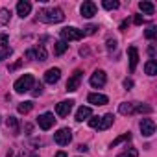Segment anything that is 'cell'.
Returning a JSON list of instances; mask_svg holds the SVG:
<instances>
[{"label": "cell", "mask_w": 157, "mask_h": 157, "mask_svg": "<svg viewBox=\"0 0 157 157\" xmlns=\"http://www.w3.org/2000/svg\"><path fill=\"white\" fill-rule=\"evenodd\" d=\"M128 54H129V70L133 72V70L137 68V63H139V50H137L135 46H129Z\"/></svg>", "instance_id": "5bb4252c"}, {"label": "cell", "mask_w": 157, "mask_h": 157, "mask_svg": "<svg viewBox=\"0 0 157 157\" xmlns=\"http://www.w3.org/2000/svg\"><path fill=\"white\" fill-rule=\"evenodd\" d=\"M30 157H39V155H30Z\"/></svg>", "instance_id": "60d3db41"}, {"label": "cell", "mask_w": 157, "mask_h": 157, "mask_svg": "<svg viewBox=\"0 0 157 157\" xmlns=\"http://www.w3.org/2000/svg\"><path fill=\"white\" fill-rule=\"evenodd\" d=\"M21 65H22V61H17L15 65H11V67H10V70H15V68H19Z\"/></svg>", "instance_id": "74e56055"}, {"label": "cell", "mask_w": 157, "mask_h": 157, "mask_svg": "<svg viewBox=\"0 0 157 157\" xmlns=\"http://www.w3.org/2000/svg\"><path fill=\"white\" fill-rule=\"evenodd\" d=\"M135 111L137 113H151L153 109L150 105H146V104H135Z\"/></svg>", "instance_id": "484cf974"}, {"label": "cell", "mask_w": 157, "mask_h": 157, "mask_svg": "<svg viewBox=\"0 0 157 157\" xmlns=\"http://www.w3.org/2000/svg\"><path fill=\"white\" fill-rule=\"evenodd\" d=\"M122 157H139V151H137L135 148H128V150L122 153Z\"/></svg>", "instance_id": "83f0119b"}, {"label": "cell", "mask_w": 157, "mask_h": 157, "mask_svg": "<svg viewBox=\"0 0 157 157\" xmlns=\"http://www.w3.org/2000/svg\"><path fill=\"white\" fill-rule=\"evenodd\" d=\"M72 107H74V100H63V102L57 104L56 113H57L59 117H68V113L72 111Z\"/></svg>", "instance_id": "ba28073f"}, {"label": "cell", "mask_w": 157, "mask_h": 157, "mask_svg": "<svg viewBox=\"0 0 157 157\" xmlns=\"http://www.w3.org/2000/svg\"><path fill=\"white\" fill-rule=\"evenodd\" d=\"M56 157H67V153H65V151H57Z\"/></svg>", "instance_id": "ab89813d"}, {"label": "cell", "mask_w": 157, "mask_h": 157, "mask_svg": "<svg viewBox=\"0 0 157 157\" xmlns=\"http://www.w3.org/2000/svg\"><path fill=\"white\" fill-rule=\"evenodd\" d=\"M6 43H8V35H0V44H4V48H6Z\"/></svg>", "instance_id": "8d00e7d4"}, {"label": "cell", "mask_w": 157, "mask_h": 157, "mask_svg": "<svg viewBox=\"0 0 157 157\" xmlns=\"http://www.w3.org/2000/svg\"><path fill=\"white\" fill-rule=\"evenodd\" d=\"M87 100H89V104H93V105H105V104H107V96H105V94H100V93H91V94L87 96Z\"/></svg>", "instance_id": "7c38bea8"}, {"label": "cell", "mask_w": 157, "mask_h": 157, "mask_svg": "<svg viewBox=\"0 0 157 157\" xmlns=\"http://www.w3.org/2000/svg\"><path fill=\"white\" fill-rule=\"evenodd\" d=\"M33 83H35V78H33L32 74H24V76H21L19 80L15 82L13 89H15L19 94H22V93H28V91L33 87Z\"/></svg>", "instance_id": "7a4b0ae2"}, {"label": "cell", "mask_w": 157, "mask_h": 157, "mask_svg": "<svg viewBox=\"0 0 157 157\" xmlns=\"http://www.w3.org/2000/svg\"><path fill=\"white\" fill-rule=\"evenodd\" d=\"M133 22H135V24H142V22H144V19H142V15H135V19H133Z\"/></svg>", "instance_id": "e575fe53"}, {"label": "cell", "mask_w": 157, "mask_h": 157, "mask_svg": "<svg viewBox=\"0 0 157 157\" xmlns=\"http://www.w3.org/2000/svg\"><path fill=\"white\" fill-rule=\"evenodd\" d=\"M91 115H93V111H91V107H83V105H82L80 109H78V111H76V120H78V122H82V120H85V118H89Z\"/></svg>", "instance_id": "2e32d148"}, {"label": "cell", "mask_w": 157, "mask_h": 157, "mask_svg": "<svg viewBox=\"0 0 157 157\" xmlns=\"http://www.w3.org/2000/svg\"><path fill=\"white\" fill-rule=\"evenodd\" d=\"M80 82H82V70H76L70 78H68V82H67V91L68 93H74L80 89Z\"/></svg>", "instance_id": "8992f818"}, {"label": "cell", "mask_w": 157, "mask_h": 157, "mask_svg": "<svg viewBox=\"0 0 157 157\" xmlns=\"http://www.w3.org/2000/svg\"><path fill=\"white\" fill-rule=\"evenodd\" d=\"M10 19H11V11H10V10H6V8H2V10H0V26L8 24V22H10Z\"/></svg>", "instance_id": "7402d4cb"}, {"label": "cell", "mask_w": 157, "mask_h": 157, "mask_svg": "<svg viewBox=\"0 0 157 157\" xmlns=\"http://www.w3.org/2000/svg\"><path fill=\"white\" fill-rule=\"evenodd\" d=\"M67 48H68V44H67L65 41H57V43L54 44V54H56V56H61V54L67 52Z\"/></svg>", "instance_id": "d6986e66"}, {"label": "cell", "mask_w": 157, "mask_h": 157, "mask_svg": "<svg viewBox=\"0 0 157 157\" xmlns=\"http://www.w3.org/2000/svg\"><path fill=\"white\" fill-rule=\"evenodd\" d=\"M96 30H98L96 26H93V24H89V26L85 28V32H83V35H93V33H94Z\"/></svg>", "instance_id": "4dcf8cb0"}, {"label": "cell", "mask_w": 157, "mask_h": 157, "mask_svg": "<svg viewBox=\"0 0 157 157\" xmlns=\"http://www.w3.org/2000/svg\"><path fill=\"white\" fill-rule=\"evenodd\" d=\"M10 56H11V48H8V46H6V48L0 50V61H4V59H6V57H10Z\"/></svg>", "instance_id": "f1b7e54d"}, {"label": "cell", "mask_w": 157, "mask_h": 157, "mask_svg": "<svg viewBox=\"0 0 157 157\" xmlns=\"http://www.w3.org/2000/svg\"><path fill=\"white\" fill-rule=\"evenodd\" d=\"M124 140H131V133L128 131V133H124V135H120V137H117L113 142H111V148H115V146H118L120 142H124Z\"/></svg>", "instance_id": "d4e9b609"}, {"label": "cell", "mask_w": 157, "mask_h": 157, "mask_svg": "<svg viewBox=\"0 0 157 157\" xmlns=\"http://www.w3.org/2000/svg\"><path fill=\"white\" fill-rule=\"evenodd\" d=\"M83 37V32L78 30L74 26H68V28H63L61 30V39L67 43V41H80Z\"/></svg>", "instance_id": "3957f363"}, {"label": "cell", "mask_w": 157, "mask_h": 157, "mask_svg": "<svg viewBox=\"0 0 157 157\" xmlns=\"http://www.w3.org/2000/svg\"><path fill=\"white\" fill-rule=\"evenodd\" d=\"M144 70H146L148 76H155V74H157V63H155V59H150V61L144 65Z\"/></svg>", "instance_id": "e0dca14e"}, {"label": "cell", "mask_w": 157, "mask_h": 157, "mask_svg": "<svg viewBox=\"0 0 157 157\" xmlns=\"http://www.w3.org/2000/svg\"><path fill=\"white\" fill-rule=\"evenodd\" d=\"M91 85L93 87H96V89H100V87H104L105 85V82H107V76H105V72L104 70H94L93 74H91Z\"/></svg>", "instance_id": "5b68a950"}, {"label": "cell", "mask_w": 157, "mask_h": 157, "mask_svg": "<svg viewBox=\"0 0 157 157\" xmlns=\"http://www.w3.org/2000/svg\"><path fill=\"white\" fill-rule=\"evenodd\" d=\"M32 94H33V96H39V94H43V85H41V83H39V85H35V89L32 91Z\"/></svg>", "instance_id": "d6a6232c"}, {"label": "cell", "mask_w": 157, "mask_h": 157, "mask_svg": "<svg viewBox=\"0 0 157 157\" xmlns=\"http://www.w3.org/2000/svg\"><path fill=\"white\" fill-rule=\"evenodd\" d=\"M6 126L13 131V133H19V120L15 117H8L6 118Z\"/></svg>", "instance_id": "44dd1931"}, {"label": "cell", "mask_w": 157, "mask_h": 157, "mask_svg": "<svg viewBox=\"0 0 157 157\" xmlns=\"http://www.w3.org/2000/svg\"><path fill=\"white\" fill-rule=\"evenodd\" d=\"M30 11H32V4L28 2V0H21V2L17 4V13H19V17H28L30 15Z\"/></svg>", "instance_id": "4fadbf2b"}, {"label": "cell", "mask_w": 157, "mask_h": 157, "mask_svg": "<svg viewBox=\"0 0 157 157\" xmlns=\"http://www.w3.org/2000/svg\"><path fill=\"white\" fill-rule=\"evenodd\" d=\"M80 11H82V15H83L85 19H91V17H94V15H96V4H94V2H91V0H87V2H83V4H82Z\"/></svg>", "instance_id": "30bf717a"}, {"label": "cell", "mask_w": 157, "mask_h": 157, "mask_svg": "<svg viewBox=\"0 0 157 157\" xmlns=\"http://www.w3.org/2000/svg\"><path fill=\"white\" fill-rule=\"evenodd\" d=\"M118 111L122 113V115H131V113H135V104H120V107H118Z\"/></svg>", "instance_id": "603a6c76"}, {"label": "cell", "mask_w": 157, "mask_h": 157, "mask_svg": "<svg viewBox=\"0 0 157 157\" xmlns=\"http://www.w3.org/2000/svg\"><path fill=\"white\" fill-rule=\"evenodd\" d=\"M54 122H56V118H54V115L52 113H43L39 118H37V124H39V128L41 129H50L52 126H54Z\"/></svg>", "instance_id": "52a82bcc"}, {"label": "cell", "mask_w": 157, "mask_h": 157, "mask_svg": "<svg viewBox=\"0 0 157 157\" xmlns=\"http://www.w3.org/2000/svg\"><path fill=\"white\" fill-rule=\"evenodd\" d=\"M59 78H61V70H59L57 67L48 68V70L44 72V82H46V83H57Z\"/></svg>", "instance_id": "8fae6325"}, {"label": "cell", "mask_w": 157, "mask_h": 157, "mask_svg": "<svg viewBox=\"0 0 157 157\" xmlns=\"http://www.w3.org/2000/svg\"><path fill=\"white\" fill-rule=\"evenodd\" d=\"M104 8L105 10H117L118 2H117V0H104Z\"/></svg>", "instance_id": "4316f807"}, {"label": "cell", "mask_w": 157, "mask_h": 157, "mask_svg": "<svg viewBox=\"0 0 157 157\" xmlns=\"http://www.w3.org/2000/svg\"><path fill=\"white\" fill-rule=\"evenodd\" d=\"M139 10H140L142 13H146V15H153V11H155V8H153L151 2H140V4H139Z\"/></svg>", "instance_id": "ac0fdd59"}, {"label": "cell", "mask_w": 157, "mask_h": 157, "mask_svg": "<svg viewBox=\"0 0 157 157\" xmlns=\"http://www.w3.org/2000/svg\"><path fill=\"white\" fill-rule=\"evenodd\" d=\"M70 140H72V131L68 128H61L54 133V142L59 144V146H67Z\"/></svg>", "instance_id": "277c9868"}, {"label": "cell", "mask_w": 157, "mask_h": 157, "mask_svg": "<svg viewBox=\"0 0 157 157\" xmlns=\"http://www.w3.org/2000/svg\"><path fill=\"white\" fill-rule=\"evenodd\" d=\"M107 48H109V50H115V48H117V41H115V39H113V41L109 39V41H107Z\"/></svg>", "instance_id": "836d02e7"}, {"label": "cell", "mask_w": 157, "mask_h": 157, "mask_svg": "<svg viewBox=\"0 0 157 157\" xmlns=\"http://www.w3.org/2000/svg\"><path fill=\"white\" fill-rule=\"evenodd\" d=\"M19 113H22V115H26V113H30L32 109H33V102H22V104H19Z\"/></svg>", "instance_id": "cb8c5ba5"}, {"label": "cell", "mask_w": 157, "mask_h": 157, "mask_svg": "<svg viewBox=\"0 0 157 157\" xmlns=\"http://www.w3.org/2000/svg\"><path fill=\"white\" fill-rule=\"evenodd\" d=\"M37 19L41 22H46V24H57L65 19V15L59 8H46V10H39Z\"/></svg>", "instance_id": "6da1fadb"}, {"label": "cell", "mask_w": 157, "mask_h": 157, "mask_svg": "<svg viewBox=\"0 0 157 157\" xmlns=\"http://www.w3.org/2000/svg\"><path fill=\"white\" fill-rule=\"evenodd\" d=\"M113 120H115V117H113L111 113H107V115H104V117L100 118V124H98V129H100V131H104V129H107V128H111V124H113Z\"/></svg>", "instance_id": "9a60e30c"}, {"label": "cell", "mask_w": 157, "mask_h": 157, "mask_svg": "<svg viewBox=\"0 0 157 157\" xmlns=\"http://www.w3.org/2000/svg\"><path fill=\"white\" fill-rule=\"evenodd\" d=\"M140 131L144 137H151L155 133V122L151 118H142L140 120Z\"/></svg>", "instance_id": "9c48e42d"}, {"label": "cell", "mask_w": 157, "mask_h": 157, "mask_svg": "<svg viewBox=\"0 0 157 157\" xmlns=\"http://www.w3.org/2000/svg\"><path fill=\"white\" fill-rule=\"evenodd\" d=\"M98 124H100V117H93V118L89 120V126H91V128H98Z\"/></svg>", "instance_id": "1f68e13d"}, {"label": "cell", "mask_w": 157, "mask_h": 157, "mask_svg": "<svg viewBox=\"0 0 157 157\" xmlns=\"http://www.w3.org/2000/svg\"><path fill=\"white\" fill-rule=\"evenodd\" d=\"M155 33H157V28H155V26H150V28L146 30V39H153Z\"/></svg>", "instance_id": "f546056e"}, {"label": "cell", "mask_w": 157, "mask_h": 157, "mask_svg": "<svg viewBox=\"0 0 157 157\" xmlns=\"http://www.w3.org/2000/svg\"><path fill=\"white\" fill-rule=\"evenodd\" d=\"M124 87H126V89H131V87H133V82H131V80H124Z\"/></svg>", "instance_id": "d590c367"}, {"label": "cell", "mask_w": 157, "mask_h": 157, "mask_svg": "<svg viewBox=\"0 0 157 157\" xmlns=\"http://www.w3.org/2000/svg\"><path fill=\"white\" fill-rule=\"evenodd\" d=\"M32 54L35 56V59H39V61H46V50H44V46H37L35 50H32Z\"/></svg>", "instance_id": "ffe728a7"}, {"label": "cell", "mask_w": 157, "mask_h": 157, "mask_svg": "<svg viewBox=\"0 0 157 157\" xmlns=\"http://www.w3.org/2000/svg\"><path fill=\"white\" fill-rule=\"evenodd\" d=\"M78 150H80V151H87V150H89V148H87V146H85V144H80V146H78Z\"/></svg>", "instance_id": "f35d334b"}]
</instances>
